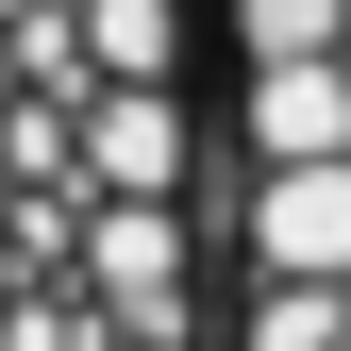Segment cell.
Returning <instances> with one entry per match:
<instances>
[{"mask_svg":"<svg viewBox=\"0 0 351 351\" xmlns=\"http://www.w3.org/2000/svg\"><path fill=\"white\" fill-rule=\"evenodd\" d=\"M0 351H201V0H0Z\"/></svg>","mask_w":351,"mask_h":351,"instance_id":"cell-1","label":"cell"},{"mask_svg":"<svg viewBox=\"0 0 351 351\" xmlns=\"http://www.w3.org/2000/svg\"><path fill=\"white\" fill-rule=\"evenodd\" d=\"M201 351H351V0H201Z\"/></svg>","mask_w":351,"mask_h":351,"instance_id":"cell-2","label":"cell"}]
</instances>
